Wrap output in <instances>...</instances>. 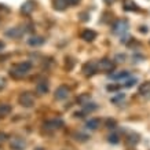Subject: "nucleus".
Instances as JSON below:
<instances>
[{
    "instance_id": "obj_1",
    "label": "nucleus",
    "mask_w": 150,
    "mask_h": 150,
    "mask_svg": "<svg viewBox=\"0 0 150 150\" xmlns=\"http://www.w3.org/2000/svg\"><path fill=\"white\" fill-rule=\"evenodd\" d=\"M32 65L30 62H21V64H15L10 69V74L14 79H22L23 76H26L28 72L30 70Z\"/></svg>"
},
{
    "instance_id": "obj_2",
    "label": "nucleus",
    "mask_w": 150,
    "mask_h": 150,
    "mask_svg": "<svg viewBox=\"0 0 150 150\" xmlns=\"http://www.w3.org/2000/svg\"><path fill=\"white\" fill-rule=\"evenodd\" d=\"M96 69L100 70V72H105V73H110L114 70V62L112 59H108V58H103L100 59L99 62L96 64Z\"/></svg>"
},
{
    "instance_id": "obj_3",
    "label": "nucleus",
    "mask_w": 150,
    "mask_h": 150,
    "mask_svg": "<svg viewBox=\"0 0 150 150\" xmlns=\"http://www.w3.org/2000/svg\"><path fill=\"white\" fill-rule=\"evenodd\" d=\"M128 28H129V23H128L127 19H118V21H116L113 25V33H116V35H124V33H127Z\"/></svg>"
},
{
    "instance_id": "obj_4",
    "label": "nucleus",
    "mask_w": 150,
    "mask_h": 150,
    "mask_svg": "<svg viewBox=\"0 0 150 150\" xmlns=\"http://www.w3.org/2000/svg\"><path fill=\"white\" fill-rule=\"evenodd\" d=\"M18 102L23 108H32L33 105H35V96L30 92H22L18 98Z\"/></svg>"
},
{
    "instance_id": "obj_5",
    "label": "nucleus",
    "mask_w": 150,
    "mask_h": 150,
    "mask_svg": "<svg viewBox=\"0 0 150 150\" xmlns=\"http://www.w3.org/2000/svg\"><path fill=\"white\" fill-rule=\"evenodd\" d=\"M26 32L23 28L21 26H15V28H10L6 32V36L10 37V39H19V37L23 36V33Z\"/></svg>"
},
{
    "instance_id": "obj_6",
    "label": "nucleus",
    "mask_w": 150,
    "mask_h": 150,
    "mask_svg": "<svg viewBox=\"0 0 150 150\" xmlns=\"http://www.w3.org/2000/svg\"><path fill=\"white\" fill-rule=\"evenodd\" d=\"M83 73L86 74V76H88V77H91V76H94L96 73V64L95 62H87V64L83 65Z\"/></svg>"
},
{
    "instance_id": "obj_7",
    "label": "nucleus",
    "mask_w": 150,
    "mask_h": 150,
    "mask_svg": "<svg viewBox=\"0 0 150 150\" xmlns=\"http://www.w3.org/2000/svg\"><path fill=\"white\" fill-rule=\"evenodd\" d=\"M69 94H70V91H69L68 87L66 86H59L58 88H57V91H55V99L64 100L69 96Z\"/></svg>"
},
{
    "instance_id": "obj_8",
    "label": "nucleus",
    "mask_w": 150,
    "mask_h": 150,
    "mask_svg": "<svg viewBox=\"0 0 150 150\" xmlns=\"http://www.w3.org/2000/svg\"><path fill=\"white\" fill-rule=\"evenodd\" d=\"M35 1L33 0H28V1H25L22 6H21V13L25 14V15H29V14L33 13V10H35Z\"/></svg>"
},
{
    "instance_id": "obj_9",
    "label": "nucleus",
    "mask_w": 150,
    "mask_h": 150,
    "mask_svg": "<svg viewBox=\"0 0 150 150\" xmlns=\"http://www.w3.org/2000/svg\"><path fill=\"white\" fill-rule=\"evenodd\" d=\"M61 127H64V121L61 118L51 120V121L44 123V128H47V129H57V128H61Z\"/></svg>"
},
{
    "instance_id": "obj_10",
    "label": "nucleus",
    "mask_w": 150,
    "mask_h": 150,
    "mask_svg": "<svg viewBox=\"0 0 150 150\" xmlns=\"http://www.w3.org/2000/svg\"><path fill=\"white\" fill-rule=\"evenodd\" d=\"M11 149L14 150H23L25 149V141H23L22 138H13V141H11Z\"/></svg>"
},
{
    "instance_id": "obj_11",
    "label": "nucleus",
    "mask_w": 150,
    "mask_h": 150,
    "mask_svg": "<svg viewBox=\"0 0 150 150\" xmlns=\"http://www.w3.org/2000/svg\"><path fill=\"white\" fill-rule=\"evenodd\" d=\"M44 43V39L41 36H30L28 39V44L30 47H39Z\"/></svg>"
},
{
    "instance_id": "obj_12",
    "label": "nucleus",
    "mask_w": 150,
    "mask_h": 150,
    "mask_svg": "<svg viewBox=\"0 0 150 150\" xmlns=\"http://www.w3.org/2000/svg\"><path fill=\"white\" fill-rule=\"evenodd\" d=\"M81 39L86 41H94L96 39V32L95 30H91V29H87L81 33Z\"/></svg>"
},
{
    "instance_id": "obj_13",
    "label": "nucleus",
    "mask_w": 150,
    "mask_h": 150,
    "mask_svg": "<svg viewBox=\"0 0 150 150\" xmlns=\"http://www.w3.org/2000/svg\"><path fill=\"white\" fill-rule=\"evenodd\" d=\"M129 77V73L127 70H121V72H117V73H112L110 74V79L113 80H124V79Z\"/></svg>"
},
{
    "instance_id": "obj_14",
    "label": "nucleus",
    "mask_w": 150,
    "mask_h": 150,
    "mask_svg": "<svg viewBox=\"0 0 150 150\" xmlns=\"http://www.w3.org/2000/svg\"><path fill=\"white\" fill-rule=\"evenodd\" d=\"M36 91L39 95H44L46 92H48V83H46V81L39 83L36 87Z\"/></svg>"
},
{
    "instance_id": "obj_15",
    "label": "nucleus",
    "mask_w": 150,
    "mask_h": 150,
    "mask_svg": "<svg viewBox=\"0 0 150 150\" xmlns=\"http://www.w3.org/2000/svg\"><path fill=\"white\" fill-rule=\"evenodd\" d=\"M99 124H100V121L98 120V118H90V120L86 123V128L94 131V129H96V128L99 127Z\"/></svg>"
},
{
    "instance_id": "obj_16",
    "label": "nucleus",
    "mask_w": 150,
    "mask_h": 150,
    "mask_svg": "<svg viewBox=\"0 0 150 150\" xmlns=\"http://www.w3.org/2000/svg\"><path fill=\"white\" fill-rule=\"evenodd\" d=\"M139 142V135L138 134H131L127 138V145L128 146H137Z\"/></svg>"
},
{
    "instance_id": "obj_17",
    "label": "nucleus",
    "mask_w": 150,
    "mask_h": 150,
    "mask_svg": "<svg viewBox=\"0 0 150 150\" xmlns=\"http://www.w3.org/2000/svg\"><path fill=\"white\" fill-rule=\"evenodd\" d=\"M124 10H125V11H138V10H139V7H138V4L135 3V1L128 0L127 3L124 4Z\"/></svg>"
},
{
    "instance_id": "obj_18",
    "label": "nucleus",
    "mask_w": 150,
    "mask_h": 150,
    "mask_svg": "<svg viewBox=\"0 0 150 150\" xmlns=\"http://www.w3.org/2000/svg\"><path fill=\"white\" fill-rule=\"evenodd\" d=\"M10 112H11V106L7 103H1L0 105V117H4V116H8Z\"/></svg>"
},
{
    "instance_id": "obj_19",
    "label": "nucleus",
    "mask_w": 150,
    "mask_h": 150,
    "mask_svg": "<svg viewBox=\"0 0 150 150\" xmlns=\"http://www.w3.org/2000/svg\"><path fill=\"white\" fill-rule=\"evenodd\" d=\"M96 106L95 103H92V102H87L86 105H83V112L84 113H92L94 110H96Z\"/></svg>"
},
{
    "instance_id": "obj_20",
    "label": "nucleus",
    "mask_w": 150,
    "mask_h": 150,
    "mask_svg": "<svg viewBox=\"0 0 150 150\" xmlns=\"http://www.w3.org/2000/svg\"><path fill=\"white\" fill-rule=\"evenodd\" d=\"M66 6H68L66 0H54V8L58 10V11L65 10V8H66Z\"/></svg>"
},
{
    "instance_id": "obj_21",
    "label": "nucleus",
    "mask_w": 150,
    "mask_h": 150,
    "mask_svg": "<svg viewBox=\"0 0 150 150\" xmlns=\"http://www.w3.org/2000/svg\"><path fill=\"white\" fill-rule=\"evenodd\" d=\"M124 98H125V94H121V92H117L114 96L110 98V102L112 103H120V102H123Z\"/></svg>"
},
{
    "instance_id": "obj_22",
    "label": "nucleus",
    "mask_w": 150,
    "mask_h": 150,
    "mask_svg": "<svg viewBox=\"0 0 150 150\" xmlns=\"http://www.w3.org/2000/svg\"><path fill=\"white\" fill-rule=\"evenodd\" d=\"M90 99H91V95H90V94H81V95L80 96H77V102L80 105H86L87 102H90Z\"/></svg>"
},
{
    "instance_id": "obj_23",
    "label": "nucleus",
    "mask_w": 150,
    "mask_h": 150,
    "mask_svg": "<svg viewBox=\"0 0 150 150\" xmlns=\"http://www.w3.org/2000/svg\"><path fill=\"white\" fill-rule=\"evenodd\" d=\"M137 83H138L137 77H131V79L127 77V80H125V83H124V87H125V88H131V87H134Z\"/></svg>"
},
{
    "instance_id": "obj_24",
    "label": "nucleus",
    "mask_w": 150,
    "mask_h": 150,
    "mask_svg": "<svg viewBox=\"0 0 150 150\" xmlns=\"http://www.w3.org/2000/svg\"><path fill=\"white\" fill-rule=\"evenodd\" d=\"M108 141H109L112 145H117L118 142H120V138H118L117 134H110L109 137H108Z\"/></svg>"
},
{
    "instance_id": "obj_25",
    "label": "nucleus",
    "mask_w": 150,
    "mask_h": 150,
    "mask_svg": "<svg viewBox=\"0 0 150 150\" xmlns=\"http://www.w3.org/2000/svg\"><path fill=\"white\" fill-rule=\"evenodd\" d=\"M149 92H150V83H145L143 86H141V88H139V94L145 95V94H149Z\"/></svg>"
},
{
    "instance_id": "obj_26",
    "label": "nucleus",
    "mask_w": 150,
    "mask_h": 150,
    "mask_svg": "<svg viewBox=\"0 0 150 150\" xmlns=\"http://www.w3.org/2000/svg\"><path fill=\"white\" fill-rule=\"evenodd\" d=\"M106 127L110 128V129H114V128L117 127V123H116V120H112V118H109V120L106 121Z\"/></svg>"
},
{
    "instance_id": "obj_27",
    "label": "nucleus",
    "mask_w": 150,
    "mask_h": 150,
    "mask_svg": "<svg viewBox=\"0 0 150 150\" xmlns=\"http://www.w3.org/2000/svg\"><path fill=\"white\" fill-rule=\"evenodd\" d=\"M80 19H81V21H84V22H86V21H88V19H90L88 13H81V14H80Z\"/></svg>"
},
{
    "instance_id": "obj_28",
    "label": "nucleus",
    "mask_w": 150,
    "mask_h": 150,
    "mask_svg": "<svg viewBox=\"0 0 150 150\" xmlns=\"http://www.w3.org/2000/svg\"><path fill=\"white\" fill-rule=\"evenodd\" d=\"M108 88V91H117L118 90V86H116V84H109V86L106 87Z\"/></svg>"
},
{
    "instance_id": "obj_29",
    "label": "nucleus",
    "mask_w": 150,
    "mask_h": 150,
    "mask_svg": "<svg viewBox=\"0 0 150 150\" xmlns=\"http://www.w3.org/2000/svg\"><path fill=\"white\" fill-rule=\"evenodd\" d=\"M87 135H84V134H77V135H76V139H77V141H87Z\"/></svg>"
},
{
    "instance_id": "obj_30",
    "label": "nucleus",
    "mask_w": 150,
    "mask_h": 150,
    "mask_svg": "<svg viewBox=\"0 0 150 150\" xmlns=\"http://www.w3.org/2000/svg\"><path fill=\"white\" fill-rule=\"evenodd\" d=\"M124 59H125V55H123V54L116 55V62H124Z\"/></svg>"
},
{
    "instance_id": "obj_31",
    "label": "nucleus",
    "mask_w": 150,
    "mask_h": 150,
    "mask_svg": "<svg viewBox=\"0 0 150 150\" xmlns=\"http://www.w3.org/2000/svg\"><path fill=\"white\" fill-rule=\"evenodd\" d=\"M6 141H7V135H6L4 132H0V145L4 143Z\"/></svg>"
},
{
    "instance_id": "obj_32",
    "label": "nucleus",
    "mask_w": 150,
    "mask_h": 150,
    "mask_svg": "<svg viewBox=\"0 0 150 150\" xmlns=\"http://www.w3.org/2000/svg\"><path fill=\"white\" fill-rule=\"evenodd\" d=\"M66 3H68L69 6H76L80 3V0H66Z\"/></svg>"
},
{
    "instance_id": "obj_33",
    "label": "nucleus",
    "mask_w": 150,
    "mask_h": 150,
    "mask_svg": "<svg viewBox=\"0 0 150 150\" xmlns=\"http://www.w3.org/2000/svg\"><path fill=\"white\" fill-rule=\"evenodd\" d=\"M6 87V79L4 77H0V90H3Z\"/></svg>"
},
{
    "instance_id": "obj_34",
    "label": "nucleus",
    "mask_w": 150,
    "mask_h": 150,
    "mask_svg": "<svg viewBox=\"0 0 150 150\" xmlns=\"http://www.w3.org/2000/svg\"><path fill=\"white\" fill-rule=\"evenodd\" d=\"M139 32L145 33V35H146V33L149 32V28H147V26H141V28H139Z\"/></svg>"
},
{
    "instance_id": "obj_35",
    "label": "nucleus",
    "mask_w": 150,
    "mask_h": 150,
    "mask_svg": "<svg viewBox=\"0 0 150 150\" xmlns=\"http://www.w3.org/2000/svg\"><path fill=\"white\" fill-rule=\"evenodd\" d=\"M84 112H76V113H74V116H76V117H84Z\"/></svg>"
},
{
    "instance_id": "obj_36",
    "label": "nucleus",
    "mask_w": 150,
    "mask_h": 150,
    "mask_svg": "<svg viewBox=\"0 0 150 150\" xmlns=\"http://www.w3.org/2000/svg\"><path fill=\"white\" fill-rule=\"evenodd\" d=\"M4 47H6V44H4V43H3L1 40H0V52H1L3 50H4Z\"/></svg>"
},
{
    "instance_id": "obj_37",
    "label": "nucleus",
    "mask_w": 150,
    "mask_h": 150,
    "mask_svg": "<svg viewBox=\"0 0 150 150\" xmlns=\"http://www.w3.org/2000/svg\"><path fill=\"white\" fill-rule=\"evenodd\" d=\"M105 1H106V3H113L114 0H105Z\"/></svg>"
},
{
    "instance_id": "obj_38",
    "label": "nucleus",
    "mask_w": 150,
    "mask_h": 150,
    "mask_svg": "<svg viewBox=\"0 0 150 150\" xmlns=\"http://www.w3.org/2000/svg\"><path fill=\"white\" fill-rule=\"evenodd\" d=\"M36 150H44V149H41V147H37V149Z\"/></svg>"
},
{
    "instance_id": "obj_39",
    "label": "nucleus",
    "mask_w": 150,
    "mask_h": 150,
    "mask_svg": "<svg viewBox=\"0 0 150 150\" xmlns=\"http://www.w3.org/2000/svg\"><path fill=\"white\" fill-rule=\"evenodd\" d=\"M0 150H1V149H0Z\"/></svg>"
}]
</instances>
